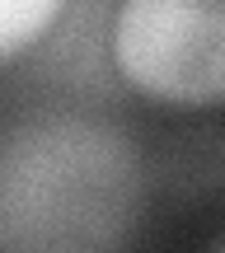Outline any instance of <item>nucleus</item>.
Returning <instances> with one entry per match:
<instances>
[{
  "label": "nucleus",
  "mask_w": 225,
  "mask_h": 253,
  "mask_svg": "<svg viewBox=\"0 0 225 253\" xmlns=\"http://www.w3.org/2000/svg\"><path fill=\"white\" fill-rule=\"evenodd\" d=\"M113 66L169 108H225V0H122Z\"/></svg>",
  "instance_id": "nucleus-2"
},
{
  "label": "nucleus",
  "mask_w": 225,
  "mask_h": 253,
  "mask_svg": "<svg viewBox=\"0 0 225 253\" xmlns=\"http://www.w3.org/2000/svg\"><path fill=\"white\" fill-rule=\"evenodd\" d=\"M216 253H225V244H216Z\"/></svg>",
  "instance_id": "nucleus-4"
},
{
  "label": "nucleus",
  "mask_w": 225,
  "mask_h": 253,
  "mask_svg": "<svg viewBox=\"0 0 225 253\" xmlns=\"http://www.w3.org/2000/svg\"><path fill=\"white\" fill-rule=\"evenodd\" d=\"M66 0H0V61L14 66L33 42L56 28Z\"/></svg>",
  "instance_id": "nucleus-3"
},
{
  "label": "nucleus",
  "mask_w": 225,
  "mask_h": 253,
  "mask_svg": "<svg viewBox=\"0 0 225 253\" xmlns=\"http://www.w3.org/2000/svg\"><path fill=\"white\" fill-rule=\"evenodd\" d=\"M141 216V150L113 122L38 113L0 155L5 253H122Z\"/></svg>",
  "instance_id": "nucleus-1"
}]
</instances>
